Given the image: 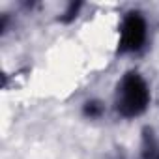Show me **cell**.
<instances>
[{"label": "cell", "mask_w": 159, "mask_h": 159, "mask_svg": "<svg viewBox=\"0 0 159 159\" xmlns=\"http://www.w3.org/2000/svg\"><path fill=\"white\" fill-rule=\"evenodd\" d=\"M148 101H150V92L144 79L139 73H127L120 81L118 92H116L118 112L125 118L139 116L146 111Z\"/></svg>", "instance_id": "1"}, {"label": "cell", "mask_w": 159, "mask_h": 159, "mask_svg": "<svg viewBox=\"0 0 159 159\" xmlns=\"http://www.w3.org/2000/svg\"><path fill=\"white\" fill-rule=\"evenodd\" d=\"M144 41H146V21L137 11L127 13V17L122 23L118 51L120 52H135L144 45Z\"/></svg>", "instance_id": "2"}, {"label": "cell", "mask_w": 159, "mask_h": 159, "mask_svg": "<svg viewBox=\"0 0 159 159\" xmlns=\"http://www.w3.org/2000/svg\"><path fill=\"white\" fill-rule=\"evenodd\" d=\"M101 105L99 103H96V101H90V103H86V107H84V114L86 116H90V118H96V116H99L101 114Z\"/></svg>", "instance_id": "3"}, {"label": "cell", "mask_w": 159, "mask_h": 159, "mask_svg": "<svg viewBox=\"0 0 159 159\" xmlns=\"http://www.w3.org/2000/svg\"><path fill=\"white\" fill-rule=\"evenodd\" d=\"M77 10H79V4H71L69 10H67V13H66V21H67V19H73V17L77 15Z\"/></svg>", "instance_id": "4"}]
</instances>
